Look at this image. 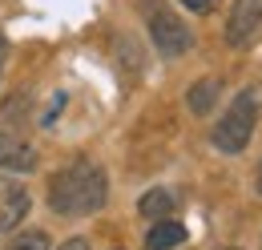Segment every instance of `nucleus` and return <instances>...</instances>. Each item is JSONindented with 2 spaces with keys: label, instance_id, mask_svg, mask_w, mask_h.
I'll return each mask as SVG.
<instances>
[{
  "label": "nucleus",
  "instance_id": "1",
  "mask_svg": "<svg viewBox=\"0 0 262 250\" xmlns=\"http://www.w3.org/2000/svg\"><path fill=\"white\" fill-rule=\"evenodd\" d=\"M109 202V178L97 161L77 157L49 178V206L61 218H89Z\"/></svg>",
  "mask_w": 262,
  "mask_h": 250
},
{
  "label": "nucleus",
  "instance_id": "2",
  "mask_svg": "<svg viewBox=\"0 0 262 250\" xmlns=\"http://www.w3.org/2000/svg\"><path fill=\"white\" fill-rule=\"evenodd\" d=\"M258 121V93L254 89H242V93L230 101V109L222 113V121L214 125L210 141L222 150V154H242L250 145V133Z\"/></svg>",
  "mask_w": 262,
  "mask_h": 250
},
{
  "label": "nucleus",
  "instance_id": "3",
  "mask_svg": "<svg viewBox=\"0 0 262 250\" xmlns=\"http://www.w3.org/2000/svg\"><path fill=\"white\" fill-rule=\"evenodd\" d=\"M141 12H145V29H149V40H154V49L162 53V57H182V53H190V45H194V36L186 29V20L165 4V0H141Z\"/></svg>",
  "mask_w": 262,
  "mask_h": 250
},
{
  "label": "nucleus",
  "instance_id": "4",
  "mask_svg": "<svg viewBox=\"0 0 262 250\" xmlns=\"http://www.w3.org/2000/svg\"><path fill=\"white\" fill-rule=\"evenodd\" d=\"M29 210H33V198H29L25 182H16V178L0 174V238H4V234H12L20 222L29 218Z\"/></svg>",
  "mask_w": 262,
  "mask_h": 250
},
{
  "label": "nucleus",
  "instance_id": "5",
  "mask_svg": "<svg viewBox=\"0 0 262 250\" xmlns=\"http://www.w3.org/2000/svg\"><path fill=\"white\" fill-rule=\"evenodd\" d=\"M258 25H262V0H234L226 16V45H234V49L250 45Z\"/></svg>",
  "mask_w": 262,
  "mask_h": 250
},
{
  "label": "nucleus",
  "instance_id": "6",
  "mask_svg": "<svg viewBox=\"0 0 262 250\" xmlns=\"http://www.w3.org/2000/svg\"><path fill=\"white\" fill-rule=\"evenodd\" d=\"M40 154H36V145L29 137H20V133H0V170H8V174H33Z\"/></svg>",
  "mask_w": 262,
  "mask_h": 250
},
{
  "label": "nucleus",
  "instance_id": "7",
  "mask_svg": "<svg viewBox=\"0 0 262 250\" xmlns=\"http://www.w3.org/2000/svg\"><path fill=\"white\" fill-rule=\"evenodd\" d=\"M218 93H222V77H202V81H194L190 93H186L190 113H194V117H206V113L218 105Z\"/></svg>",
  "mask_w": 262,
  "mask_h": 250
},
{
  "label": "nucleus",
  "instance_id": "8",
  "mask_svg": "<svg viewBox=\"0 0 262 250\" xmlns=\"http://www.w3.org/2000/svg\"><path fill=\"white\" fill-rule=\"evenodd\" d=\"M186 242V226L173 218H158L149 230H145V250H173Z\"/></svg>",
  "mask_w": 262,
  "mask_h": 250
},
{
  "label": "nucleus",
  "instance_id": "9",
  "mask_svg": "<svg viewBox=\"0 0 262 250\" xmlns=\"http://www.w3.org/2000/svg\"><path fill=\"white\" fill-rule=\"evenodd\" d=\"M173 206H178V198L169 194V190H149V194H141V202H137V214L141 218H169L173 214Z\"/></svg>",
  "mask_w": 262,
  "mask_h": 250
},
{
  "label": "nucleus",
  "instance_id": "10",
  "mask_svg": "<svg viewBox=\"0 0 262 250\" xmlns=\"http://www.w3.org/2000/svg\"><path fill=\"white\" fill-rule=\"evenodd\" d=\"M4 250H49V234L45 230H20V234H12V242Z\"/></svg>",
  "mask_w": 262,
  "mask_h": 250
},
{
  "label": "nucleus",
  "instance_id": "11",
  "mask_svg": "<svg viewBox=\"0 0 262 250\" xmlns=\"http://www.w3.org/2000/svg\"><path fill=\"white\" fill-rule=\"evenodd\" d=\"M182 4H186L190 12H210V8H214V0H182Z\"/></svg>",
  "mask_w": 262,
  "mask_h": 250
},
{
  "label": "nucleus",
  "instance_id": "12",
  "mask_svg": "<svg viewBox=\"0 0 262 250\" xmlns=\"http://www.w3.org/2000/svg\"><path fill=\"white\" fill-rule=\"evenodd\" d=\"M57 250H89V242H85V238H69V242H61Z\"/></svg>",
  "mask_w": 262,
  "mask_h": 250
},
{
  "label": "nucleus",
  "instance_id": "13",
  "mask_svg": "<svg viewBox=\"0 0 262 250\" xmlns=\"http://www.w3.org/2000/svg\"><path fill=\"white\" fill-rule=\"evenodd\" d=\"M4 61H8V36L0 32V73H4Z\"/></svg>",
  "mask_w": 262,
  "mask_h": 250
},
{
  "label": "nucleus",
  "instance_id": "14",
  "mask_svg": "<svg viewBox=\"0 0 262 250\" xmlns=\"http://www.w3.org/2000/svg\"><path fill=\"white\" fill-rule=\"evenodd\" d=\"M258 194H262V161H258Z\"/></svg>",
  "mask_w": 262,
  "mask_h": 250
},
{
  "label": "nucleus",
  "instance_id": "15",
  "mask_svg": "<svg viewBox=\"0 0 262 250\" xmlns=\"http://www.w3.org/2000/svg\"><path fill=\"white\" fill-rule=\"evenodd\" d=\"M222 250H238V246H222Z\"/></svg>",
  "mask_w": 262,
  "mask_h": 250
}]
</instances>
